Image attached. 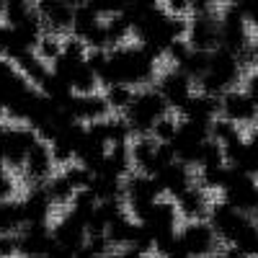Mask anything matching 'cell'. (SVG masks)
Wrapping results in <instances>:
<instances>
[{"instance_id":"1","label":"cell","mask_w":258,"mask_h":258,"mask_svg":"<svg viewBox=\"0 0 258 258\" xmlns=\"http://www.w3.org/2000/svg\"><path fill=\"white\" fill-rule=\"evenodd\" d=\"M158 59L145 44H121L109 49V62L98 73L101 88L111 83H126L132 88H147L158 78Z\"/></svg>"},{"instance_id":"2","label":"cell","mask_w":258,"mask_h":258,"mask_svg":"<svg viewBox=\"0 0 258 258\" xmlns=\"http://www.w3.org/2000/svg\"><path fill=\"white\" fill-rule=\"evenodd\" d=\"M240 78H243V64H240L238 54L225 49V47H217V49H212L209 70L197 83V88L202 93H209V96H217L220 98L230 88H238Z\"/></svg>"},{"instance_id":"3","label":"cell","mask_w":258,"mask_h":258,"mask_svg":"<svg viewBox=\"0 0 258 258\" xmlns=\"http://www.w3.org/2000/svg\"><path fill=\"white\" fill-rule=\"evenodd\" d=\"M170 111L168 101L163 98V93L155 85H147V88H137V96L129 106V111L124 114V119L132 126V135H150L153 126L160 116H165Z\"/></svg>"},{"instance_id":"4","label":"cell","mask_w":258,"mask_h":258,"mask_svg":"<svg viewBox=\"0 0 258 258\" xmlns=\"http://www.w3.org/2000/svg\"><path fill=\"white\" fill-rule=\"evenodd\" d=\"M39 142L31 124H16L11 119L0 121V158L11 170H24L29 150Z\"/></svg>"},{"instance_id":"5","label":"cell","mask_w":258,"mask_h":258,"mask_svg":"<svg viewBox=\"0 0 258 258\" xmlns=\"http://www.w3.org/2000/svg\"><path fill=\"white\" fill-rule=\"evenodd\" d=\"M160 197H163V188H160L155 176L132 170V173L124 178V202H126L129 214H132L137 222L145 217V212L153 207Z\"/></svg>"},{"instance_id":"6","label":"cell","mask_w":258,"mask_h":258,"mask_svg":"<svg viewBox=\"0 0 258 258\" xmlns=\"http://www.w3.org/2000/svg\"><path fill=\"white\" fill-rule=\"evenodd\" d=\"M209 225L214 227V232H217V238L225 240V243H238L243 235L253 227V220L250 214L240 212L238 207H232L230 202H217L212 204L209 209Z\"/></svg>"},{"instance_id":"7","label":"cell","mask_w":258,"mask_h":258,"mask_svg":"<svg viewBox=\"0 0 258 258\" xmlns=\"http://www.w3.org/2000/svg\"><path fill=\"white\" fill-rule=\"evenodd\" d=\"M248 41H250V24L245 21L238 6L227 3L220 11V47L238 54Z\"/></svg>"},{"instance_id":"8","label":"cell","mask_w":258,"mask_h":258,"mask_svg":"<svg viewBox=\"0 0 258 258\" xmlns=\"http://www.w3.org/2000/svg\"><path fill=\"white\" fill-rule=\"evenodd\" d=\"M194 83L181 68H173L170 64V70H165L160 78H158V83H155V88L163 93V98L168 101V106H170V111H181L183 106L188 103V98L197 93L194 91Z\"/></svg>"},{"instance_id":"9","label":"cell","mask_w":258,"mask_h":258,"mask_svg":"<svg viewBox=\"0 0 258 258\" xmlns=\"http://www.w3.org/2000/svg\"><path fill=\"white\" fill-rule=\"evenodd\" d=\"M188 44L194 49H217L220 47V13L209 11V13H194L188 21Z\"/></svg>"},{"instance_id":"10","label":"cell","mask_w":258,"mask_h":258,"mask_svg":"<svg viewBox=\"0 0 258 258\" xmlns=\"http://www.w3.org/2000/svg\"><path fill=\"white\" fill-rule=\"evenodd\" d=\"M52 235H54V243H57L59 248L78 253L80 248H85V243H88V225H85V220L80 217L78 212L68 209V212H64L62 217L54 222Z\"/></svg>"},{"instance_id":"11","label":"cell","mask_w":258,"mask_h":258,"mask_svg":"<svg viewBox=\"0 0 258 258\" xmlns=\"http://www.w3.org/2000/svg\"><path fill=\"white\" fill-rule=\"evenodd\" d=\"M178 238L183 243V248L194 255V258H204V255H212L214 248H217V232L214 227L209 225V220H194L188 222L181 232Z\"/></svg>"},{"instance_id":"12","label":"cell","mask_w":258,"mask_h":258,"mask_svg":"<svg viewBox=\"0 0 258 258\" xmlns=\"http://www.w3.org/2000/svg\"><path fill=\"white\" fill-rule=\"evenodd\" d=\"M220 116L235 121V124H253L258 119V106L248 91L230 88L220 96Z\"/></svg>"},{"instance_id":"13","label":"cell","mask_w":258,"mask_h":258,"mask_svg":"<svg viewBox=\"0 0 258 258\" xmlns=\"http://www.w3.org/2000/svg\"><path fill=\"white\" fill-rule=\"evenodd\" d=\"M54 158H52V147L49 142H36L29 155H26V163H24V178L29 181V186H44L52 176H54Z\"/></svg>"},{"instance_id":"14","label":"cell","mask_w":258,"mask_h":258,"mask_svg":"<svg viewBox=\"0 0 258 258\" xmlns=\"http://www.w3.org/2000/svg\"><path fill=\"white\" fill-rule=\"evenodd\" d=\"M18 243H21V255H36V258H47L57 248L49 225H24L18 230Z\"/></svg>"},{"instance_id":"15","label":"cell","mask_w":258,"mask_h":258,"mask_svg":"<svg viewBox=\"0 0 258 258\" xmlns=\"http://www.w3.org/2000/svg\"><path fill=\"white\" fill-rule=\"evenodd\" d=\"M178 207L176 202H168V199H158L153 207L145 212V217L140 220L150 232L153 238H163V235H170L176 232V220H178Z\"/></svg>"},{"instance_id":"16","label":"cell","mask_w":258,"mask_h":258,"mask_svg":"<svg viewBox=\"0 0 258 258\" xmlns=\"http://www.w3.org/2000/svg\"><path fill=\"white\" fill-rule=\"evenodd\" d=\"M21 209H24V225H47L54 209L47 186H29L26 197L21 199Z\"/></svg>"},{"instance_id":"17","label":"cell","mask_w":258,"mask_h":258,"mask_svg":"<svg viewBox=\"0 0 258 258\" xmlns=\"http://www.w3.org/2000/svg\"><path fill=\"white\" fill-rule=\"evenodd\" d=\"M70 114L83 121V124H93V121H101L106 116H111V109L106 103V96L103 93H85V96H73L70 101Z\"/></svg>"},{"instance_id":"18","label":"cell","mask_w":258,"mask_h":258,"mask_svg":"<svg viewBox=\"0 0 258 258\" xmlns=\"http://www.w3.org/2000/svg\"><path fill=\"white\" fill-rule=\"evenodd\" d=\"M181 119L186 121H194V124H204V126H212V121L220 116V98L217 96H209V93H202L197 91L188 103L178 111Z\"/></svg>"},{"instance_id":"19","label":"cell","mask_w":258,"mask_h":258,"mask_svg":"<svg viewBox=\"0 0 258 258\" xmlns=\"http://www.w3.org/2000/svg\"><path fill=\"white\" fill-rule=\"evenodd\" d=\"M155 178H158V183H160L163 194H170L173 199H176V197H181V194H183L188 186H194L191 165H186V163H181V160H173L170 165H165Z\"/></svg>"},{"instance_id":"20","label":"cell","mask_w":258,"mask_h":258,"mask_svg":"<svg viewBox=\"0 0 258 258\" xmlns=\"http://www.w3.org/2000/svg\"><path fill=\"white\" fill-rule=\"evenodd\" d=\"M176 207L181 212V217H186L188 222L209 217V209H212V204L207 199V188H202L199 183L188 186L181 197H176Z\"/></svg>"},{"instance_id":"21","label":"cell","mask_w":258,"mask_h":258,"mask_svg":"<svg viewBox=\"0 0 258 258\" xmlns=\"http://www.w3.org/2000/svg\"><path fill=\"white\" fill-rule=\"evenodd\" d=\"M13 62H16V68L24 73V78H26L31 85H36V88H41V85H44V80L52 75V64H47L34 49H24L18 57H13Z\"/></svg>"},{"instance_id":"22","label":"cell","mask_w":258,"mask_h":258,"mask_svg":"<svg viewBox=\"0 0 258 258\" xmlns=\"http://www.w3.org/2000/svg\"><path fill=\"white\" fill-rule=\"evenodd\" d=\"M41 21H44V29L54 31V34H73V24H75V8H70L64 0H57L54 6L39 11Z\"/></svg>"},{"instance_id":"23","label":"cell","mask_w":258,"mask_h":258,"mask_svg":"<svg viewBox=\"0 0 258 258\" xmlns=\"http://www.w3.org/2000/svg\"><path fill=\"white\" fill-rule=\"evenodd\" d=\"M132 170H135V165H132V150H129V142H119V145L109 147V155H106V160H103L98 173L126 178Z\"/></svg>"},{"instance_id":"24","label":"cell","mask_w":258,"mask_h":258,"mask_svg":"<svg viewBox=\"0 0 258 258\" xmlns=\"http://www.w3.org/2000/svg\"><path fill=\"white\" fill-rule=\"evenodd\" d=\"M106 155H109V145L88 135V137L83 140V145L78 147L75 160H78L80 165H85L88 170H93V173H98L101 165H103V160H106Z\"/></svg>"},{"instance_id":"25","label":"cell","mask_w":258,"mask_h":258,"mask_svg":"<svg viewBox=\"0 0 258 258\" xmlns=\"http://www.w3.org/2000/svg\"><path fill=\"white\" fill-rule=\"evenodd\" d=\"M103 96H106V103H109L111 114H126L129 106H132L135 96H137V88H132V85L126 83H111L103 88Z\"/></svg>"},{"instance_id":"26","label":"cell","mask_w":258,"mask_h":258,"mask_svg":"<svg viewBox=\"0 0 258 258\" xmlns=\"http://www.w3.org/2000/svg\"><path fill=\"white\" fill-rule=\"evenodd\" d=\"M70 85H73V91H75L78 96L96 93V91L101 88V78H98V73L88 64V59H85V62H80V64H78V70L73 73Z\"/></svg>"},{"instance_id":"27","label":"cell","mask_w":258,"mask_h":258,"mask_svg":"<svg viewBox=\"0 0 258 258\" xmlns=\"http://www.w3.org/2000/svg\"><path fill=\"white\" fill-rule=\"evenodd\" d=\"M47 194H49V199L54 207H70L73 199H75V186L68 181V176L64 173H54L47 183Z\"/></svg>"},{"instance_id":"28","label":"cell","mask_w":258,"mask_h":258,"mask_svg":"<svg viewBox=\"0 0 258 258\" xmlns=\"http://www.w3.org/2000/svg\"><path fill=\"white\" fill-rule=\"evenodd\" d=\"M103 26H106V36H109V49L114 47H121L126 44V39L132 36V24L119 13V16H109V18H103Z\"/></svg>"},{"instance_id":"29","label":"cell","mask_w":258,"mask_h":258,"mask_svg":"<svg viewBox=\"0 0 258 258\" xmlns=\"http://www.w3.org/2000/svg\"><path fill=\"white\" fill-rule=\"evenodd\" d=\"M209 132H212V140H214V142H220L222 147L235 145V142H240V140H243L240 124H235V121H230V119H225V116H217V119H214Z\"/></svg>"},{"instance_id":"30","label":"cell","mask_w":258,"mask_h":258,"mask_svg":"<svg viewBox=\"0 0 258 258\" xmlns=\"http://www.w3.org/2000/svg\"><path fill=\"white\" fill-rule=\"evenodd\" d=\"M62 34H54V31H47L44 29V34L39 36V41H36V47H34V52L44 59L47 64H52V62H57L59 57H62Z\"/></svg>"},{"instance_id":"31","label":"cell","mask_w":258,"mask_h":258,"mask_svg":"<svg viewBox=\"0 0 258 258\" xmlns=\"http://www.w3.org/2000/svg\"><path fill=\"white\" fill-rule=\"evenodd\" d=\"M209 59H212V52H207V49H191V54H188L186 62L181 64V70H183L194 83H199V80L207 75V70H209Z\"/></svg>"},{"instance_id":"32","label":"cell","mask_w":258,"mask_h":258,"mask_svg":"<svg viewBox=\"0 0 258 258\" xmlns=\"http://www.w3.org/2000/svg\"><path fill=\"white\" fill-rule=\"evenodd\" d=\"M101 16L88 6V3H85V6H80V8H75V24H73V34H78L80 39H85V36H88L98 24H101Z\"/></svg>"},{"instance_id":"33","label":"cell","mask_w":258,"mask_h":258,"mask_svg":"<svg viewBox=\"0 0 258 258\" xmlns=\"http://www.w3.org/2000/svg\"><path fill=\"white\" fill-rule=\"evenodd\" d=\"M34 11H36V0H8V8H6L3 21L8 26H18L21 21L29 18Z\"/></svg>"},{"instance_id":"34","label":"cell","mask_w":258,"mask_h":258,"mask_svg":"<svg viewBox=\"0 0 258 258\" xmlns=\"http://www.w3.org/2000/svg\"><path fill=\"white\" fill-rule=\"evenodd\" d=\"M227 168L230 165H214V168H199V186L207 191H222L227 181Z\"/></svg>"},{"instance_id":"35","label":"cell","mask_w":258,"mask_h":258,"mask_svg":"<svg viewBox=\"0 0 258 258\" xmlns=\"http://www.w3.org/2000/svg\"><path fill=\"white\" fill-rule=\"evenodd\" d=\"M178 126H181V119H176L173 114H165V116H160L158 121H155V126H153V135L158 142H173L176 140V135H178Z\"/></svg>"},{"instance_id":"36","label":"cell","mask_w":258,"mask_h":258,"mask_svg":"<svg viewBox=\"0 0 258 258\" xmlns=\"http://www.w3.org/2000/svg\"><path fill=\"white\" fill-rule=\"evenodd\" d=\"M88 52H91V47L85 39H80L78 34H64V39H62V54L64 57H70L75 62H85L88 59Z\"/></svg>"},{"instance_id":"37","label":"cell","mask_w":258,"mask_h":258,"mask_svg":"<svg viewBox=\"0 0 258 258\" xmlns=\"http://www.w3.org/2000/svg\"><path fill=\"white\" fill-rule=\"evenodd\" d=\"M214 165H227V160H225L222 145L214 142V140L209 137V140L204 142V147H202V155H199L197 168H214Z\"/></svg>"},{"instance_id":"38","label":"cell","mask_w":258,"mask_h":258,"mask_svg":"<svg viewBox=\"0 0 258 258\" xmlns=\"http://www.w3.org/2000/svg\"><path fill=\"white\" fill-rule=\"evenodd\" d=\"M62 173L64 176H68V181L75 186V191H80V188H88L91 183H93V170H88V168H85V165H80L78 160L75 163H70L68 168H62Z\"/></svg>"},{"instance_id":"39","label":"cell","mask_w":258,"mask_h":258,"mask_svg":"<svg viewBox=\"0 0 258 258\" xmlns=\"http://www.w3.org/2000/svg\"><path fill=\"white\" fill-rule=\"evenodd\" d=\"M191 49L194 47L188 44V39H176V41H170L165 57H168V62L173 64V68H181V64L186 62V57L191 54Z\"/></svg>"},{"instance_id":"40","label":"cell","mask_w":258,"mask_h":258,"mask_svg":"<svg viewBox=\"0 0 258 258\" xmlns=\"http://www.w3.org/2000/svg\"><path fill=\"white\" fill-rule=\"evenodd\" d=\"M21 255L18 232H0V258H16Z\"/></svg>"},{"instance_id":"41","label":"cell","mask_w":258,"mask_h":258,"mask_svg":"<svg viewBox=\"0 0 258 258\" xmlns=\"http://www.w3.org/2000/svg\"><path fill=\"white\" fill-rule=\"evenodd\" d=\"M160 6L165 8L168 16H178V18L194 16V0H160Z\"/></svg>"},{"instance_id":"42","label":"cell","mask_w":258,"mask_h":258,"mask_svg":"<svg viewBox=\"0 0 258 258\" xmlns=\"http://www.w3.org/2000/svg\"><path fill=\"white\" fill-rule=\"evenodd\" d=\"M16 194H18V183H16L13 173L11 170H3V173H0V202L16 199Z\"/></svg>"},{"instance_id":"43","label":"cell","mask_w":258,"mask_h":258,"mask_svg":"<svg viewBox=\"0 0 258 258\" xmlns=\"http://www.w3.org/2000/svg\"><path fill=\"white\" fill-rule=\"evenodd\" d=\"M238 59H240V64H243V70H253V68H258V41H248V44L238 52Z\"/></svg>"},{"instance_id":"44","label":"cell","mask_w":258,"mask_h":258,"mask_svg":"<svg viewBox=\"0 0 258 258\" xmlns=\"http://www.w3.org/2000/svg\"><path fill=\"white\" fill-rule=\"evenodd\" d=\"M238 8H240V13L245 16L248 24H250L253 29H258V0H240Z\"/></svg>"},{"instance_id":"45","label":"cell","mask_w":258,"mask_h":258,"mask_svg":"<svg viewBox=\"0 0 258 258\" xmlns=\"http://www.w3.org/2000/svg\"><path fill=\"white\" fill-rule=\"evenodd\" d=\"M245 91L253 96V101H255V106H258V68H253V70H250L248 83H245Z\"/></svg>"},{"instance_id":"46","label":"cell","mask_w":258,"mask_h":258,"mask_svg":"<svg viewBox=\"0 0 258 258\" xmlns=\"http://www.w3.org/2000/svg\"><path fill=\"white\" fill-rule=\"evenodd\" d=\"M220 255H222V258H250L240 245H235V243H227V248H225Z\"/></svg>"},{"instance_id":"47","label":"cell","mask_w":258,"mask_h":258,"mask_svg":"<svg viewBox=\"0 0 258 258\" xmlns=\"http://www.w3.org/2000/svg\"><path fill=\"white\" fill-rule=\"evenodd\" d=\"M57 0H36V8L39 11H44V8H49V6H54Z\"/></svg>"},{"instance_id":"48","label":"cell","mask_w":258,"mask_h":258,"mask_svg":"<svg viewBox=\"0 0 258 258\" xmlns=\"http://www.w3.org/2000/svg\"><path fill=\"white\" fill-rule=\"evenodd\" d=\"M64 3H68L70 8H80V6H85V3H88V0H64Z\"/></svg>"},{"instance_id":"49","label":"cell","mask_w":258,"mask_h":258,"mask_svg":"<svg viewBox=\"0 0 258 258\" xmlns=\"http://www.w3.org/2000/svg\"><path fill=\"white\" fill-rule=\"evenodd\" d=\"M6 8H8V0H0V18L6 16Z\"/></svg>"},{"instance_id":"50","label":"cell","mask_w":258,"mask_h":258,"mask_svg":"<svg viewBox=\"0 0 258 258\" xmlns=\"http://www.w3.org/2000/svg\"><path fill=\"white\" fill-rule=\"evenodd\" d=\"M204 258H222V255H217V253H212V255H204Z\"/></svg>"},{"instance_id":"51","label":"cell","mask_w":258,"mask_h":258,"mask_svg":"<svg viewBox=\"0 0 258 258\" xmlns=\"http://www.w3.org/2000/svg\"><path fill=\"white\" fill-rule=\"evenodd\" d=\"M145 3H160V0H145Z\"/></svg>"}]
</instances>
